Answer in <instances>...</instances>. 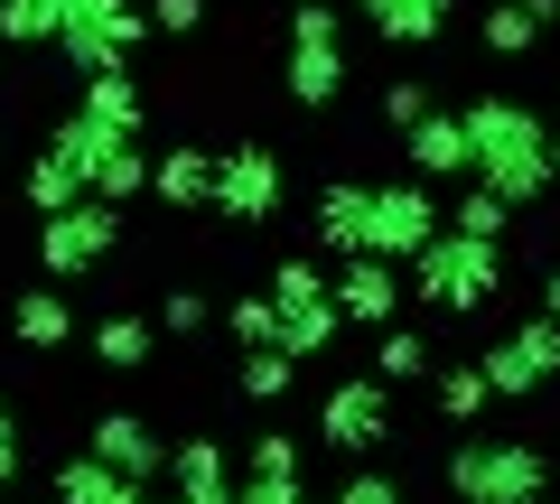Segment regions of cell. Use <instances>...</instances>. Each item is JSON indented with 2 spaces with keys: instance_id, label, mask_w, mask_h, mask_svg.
<instances>
[{
  "instance_id": "obj_1",
  "label": "cell",
  "mask_w": 560,
  "mask_h": 504,
  "mask_svg": "<svg viewBox=\"0 0 560 504\" xmlns=\"http://www.w3.org/2000/svg\"><path fill=\"white\" fill-rule=\"evenodd\" d=\"M467 168L504 206H541V187H551V121L514 94H477L467 103Z\"/></svg>"
},
{
  "instance_id": "obj_2",
  "label": "cell",
  "mask_w": 560,
  "mask_h": 504,
  "mask_svg": "<svg viewBox=\"0 0 560 504\" xmlns=\"http://www.w3.org/2000/svg\"><path fill=\"white\" fill-rule=\"evenodd\" d=\"M401 281H411V300L430 308V318H477L504 290V243H477V234L448 224V234H430L411 262H401Z\"/></svg>"
},
{
  "instance_id": "obj_3",
  "label": "cell",
  "mask_w": 560,
  "mask_h": 504,
  "mask_svg": "<svg viewBox=\"0 0 560 504\" xmlns=\"http://www.w3.org/2000/svg\"><path fill=\"white\" fill-rule=\"evenodd\" d=\"M440 477H448V504H533V495H551V448L541 439H458Z\"/></svg>"
},
{
  "instance_id": "obj_4",
  "label": "cell",
  "mask_w": 560,
  "mask_h": 504,
  "mask_svg": "<svg viewBox=\"0 0 560 504\" xmlns=\"http://www.w3.org/2000/svg\"><path fill=\"white\" fill-rule=\"evenodd\" d=\"M113 253H121V206L75 197V206H57V215H38V271L47 281H84V271H103Z\"/></svg>"
},
{
  "instance_id": "obj_5",
  "label": "cell",
  "mask_w": 560,
  "mask_h": 504,
  "mask_svg": "<svg viewBox=\"0 0 560 504\" xmlns=\"http://www.w3.org/2000/svg\"><path fill=\"white\" fill-rule=\"evenodd\" d=\"M140 38H150V0H66L57 57L75 75H103V66H131Z\"/></svg>"
},
{
  "instance_id": "obj_6",
  "label": "cell",
  "mask_w": 560,
  "mask_h": 504,
  "mask_svg": "<svg viewBox=\"0 0 560 504\" xmlns=\"http://www.w3.org/2000/svg\"><path fill=\"white\" fill-rule=\"evenodd\" d=\"M393 439V384L383 374H337L318 392V448L327 458H374Z\"/></svg>"
},
{
  "instance_id": "obj_7",
  "label": "cell",
  "mask_w": 560,
  "mask_h": 504,
  "mask_svg": "<svg viewBox=\"0 0 560 504\" xmlns=\"http://www.w3.org/2000/svg\"><path fill=\"white\" fill-rule=\"evenodd\" d=\"M477 364H486V392H495V402H533L541 384H560V318H541V308H533L523 327L486 337Z\"/></svg>"
},
{
  "instance_id": "obj_8",
  "label": "cell",
  "mask_w": 560,
  "mask_h": 504,
  "mask_svg": "<svg viewBox=\"0 0 560 504\" xmlns=\"http://www.w3.org/2000/svg\"><path fill=\"white\" fill-rule=\"evenodd\" d=\"M280 197H290V168H280V150H261V141L215 150V215H224V224H271Z\"/></svg>"
},
{
  "instance_id": "obj_9",
  "label": "cell",
  "mask_w": 560,
  "mask_h": 504,
  "mask_svg": "<svg viewBox=\"0 0 560 504\" xmlns=\"http://www.w3.org/2000/svg\"><path fill=\"white\" fill-rule=\"evenodd\" d=\"M430 234H448V197H440L430 178H383V187H374V253L411 262Z\"/></svg>"
},
{
  "instance_id": "obj_10",
  "label": "cell",
  "mask_w": 560,
  "mask_h": 504,
  "mask_svg": "<svg viewBox=\"0 0 560 504\" xmlns=\"http://www.w3.org/2000/svg\"><path fill=\"white\" fill-rule=\"evenodd\" d=\"M327 290H337L346 327H393V318H401V300H411V281H401L393 253H346V262L327 271Z\"/></svg>"
},
{
  "instance_id": "obj_11",
  "label": "cell",
  "mask_w": 560,
  "mask_h": 504,
  "mask_svg": "<svg viewBox=\"0 0 560 504\" xmlns=\"http://www.w3.org/2000/svg\"><path fill=\"white\" fill-rule=\"evenodd\" d=\"M84 448H94L103 467H121V477H131V485L168 477V448H160V430L140 421V411H103V421L84 430Z\"/></svg>"
},
{
  "instance_id": "obj_12",
  "label": "cell",
  "mask_w": 560,
  "mask_h": 504,
  "mask_svg": "<svg viewBox=\"0 0 560 504\" xmlns=\"http://www.w3.org/2000/svg\"><path fill=\"white\" fill-rule=\"evenodd\" d=\"M401 160H411V178H430V187H448V178H467V113H430L401 131Z\"/></svg>"
},
{
  "instance_id": "obj_13",
  "label": "cell",
  "mask_w": 560,
  "mask_h": 504,
  "mask_svg": "<svg viewBox=\"0 0 560 504\" xmlns=\"http://www.w3.org/2000/svg\"><path fill=\"white\" fill-rule=\"evenodd\" d=\"M383 47H440L448 20H458V0H346Z\"/></svg>"
},
{
  "instance_id": "obj_14",
  "label": "cell",
  "mask_w": 560,
  "mask_h": 504,
  "mask_svg": "<svg viewBox=\"0 0 560 504\" xmlns=\"http://www.w3.org/2000/svg\"><path fill=\"white\" fill-rule=\"evenodd\" d=\"M308 224H318V243L337 253V262H346V253H374V187H364V178H327Z\"/></svg>"
},
{
  "instance_id": "obj_15",
  "label": "cell",
  "mask_w": 560,
  "mask_h": 504,
  "mask_svg": "<svg viewBox=\"0 0 560 504\" xmlns=\"http://www.w3.org/2000/svg\"><path fill=\"white\" fill-rule=\"evenodd\" d=\"M150 197L168 206V215H215V150H160L150 160Z\"/></svg>"
},
{
  "instance_id": "obj_16",
  "label": "cell",
  "mask_w": 560,
  "mask_h": 504,
  "mask_svg": "<svg viewBox=\"0 0 560 504\" xmlns=\"http://www.w3.org/2000/svg\"><path fill=\"white\" fill-rule=\"evenodd\" d=\"M168 485H178V504H234V458H224V439L187 430V439L168 448Z\"/></svg>"
},
{
  "instance_id": "obj_17",
  "label": "cell",
  "mask_w": 560,
  "mask_h": 504,
  "mask_svg": "<svg viewBox=\"0 0 560 504\" xmlns=\"http://www.w3.org/2000/svg\"><path fill=\"white\" fill-rule=\"evenodd\" d=\"M75 113H94L103 131H121V141H140V131H150V94H140L131 66H103V75H84Z\"/></svg>"
},
{
  "instance_id": "obj_18",
  "label": "cell",
  "mask_w": 560,
  "mask_h": 504,
  "mask_svg": "<svg viewBox=\"0 0 560 504\" xmlns=\"http://www.w3.org/2000/svg\"><path fill=\"white\" fill-rule=\"evenodd\" d=\"M364 374H383V384H430V374H440V337H430V327H374V364H364Z\"/></svg>"
},
{
  "instance_id": "obj_19",
  "label": "cell",
  "mask_w": 560,
  "mask_h": 504,
  "mask_svg": "<svg viewBox=\"0 0 560 504\" xmlns=\"http://www.w3.org/2000/svg\"><path fill=\"white\" fill-rule=\"evenodd\" d=\"M140 495H150V485H131L121 467H103L94 448H84V458H66L57 477H47V504H140Z\"/></svg>"
},
{
  "instance_id": "obj_20",
  "label": "cell",
  "mask_w": 560,
  "mask_h": 504,
  "mask_svg": "<svg viewBox=\"0 0 560 504\" xmlns=\"http://www.w3.org/2000/svg\"><path fill=\"white\" fill-rule=\"evenodd\" d=\"M10 337L20 345H66L75 337V308H66V281H38V290H20V300H10Z\"/></svg>"
},
{
  "instance_id": "obj_21",
  "label": "cell",
  "mask_w": 560,
  "mask_h": 504,
  "mask_svg": "<svg viewBox=\"0 0 560 504\" xmlns=\"http://www.w3.org/2000/svg\"><path fill=\"white\" fill-rule=\"evenodd\" d=\"M290 103H300V113H327V103L346 94V47H290Z\"/></svg>"
},
{
  "instance_id": "obj_22",
  "label": "cell",
  "mask_w": 560,
  "mask_h": 504,
  "mask_svg": "<svg viewBox=\"0 0 560 504\" xmlns=\"http://www.w3.org/2000/svg\"><path fill=\"white\" fill-rule=\"evenodd\" d=\"M290 384H300V355H280V345H243L234 392H243L253 411H280V402H290Z\"/></svg>"
},
{
  "instance_id": "obj_23",
  "label": "cell",
  "mask_w": 560,
  "mask_h": 504,
  "mask_svg": "<svg viewBox=\"0 0 560 504\" xmlns=\"http://www.w3.org/2000/svg\"><path fill=\"white\" fill-rule=\"evenodd\" d=\"M477 47H486V57H504V66H514V57H533V47H541L533 0H495V10L477 20Z\"/></svg>"
},
{
  "instance_id": "obj_24",
  "label": "cell",
  "mask_w": 560,
  "mask_h": 504,
  "mask_svg": "<svg viewBox=\"0 0 560 504\" xmlns=\"http://www.w3.org/2000/svg\"><path fill=\"white\" fill-rule=\"evenodd\" d=\"M84 197H103V206L150 197V150H140V141H113V150L94 160V178H84Z\"/></svg>"
},
{
  "instance_id": "obj_25",
  "label": "cell",
  "mask_w": 560,
  "mask_h": 504,
  "mask_svg": "<svg viewBox=\"0 0 560 504\" xmlns=\"http://www.w3.org/2000/svg\"><path fill=\"white\" fill-rule=\"evenodd\" d=\"M94 355L113 364V374H140V364L160 355V318H103L94 327Z\"/></svg>"
},
{
  "instance_id": "obj_26",
  "label": "cell",
  "mask_w": 560,
  "mask_h": 504,
  "mask_svg": "<svg viewBox=\"0 0 560 504\" xmlns=\"http://www.w3.org/2000/svg\"><path fill=\"white\" fill-rule=\"evenodd\" d=\"M66 0H0V47H57Z\"/></svg>"
},
{
  "instance_id": "obj_27",
  "label": "cell",
  "mask_w": 560,
  "mask_h": 504,
  "mask_svg": "<svg viewBox=\"0 0 560 504\" xmlns=\"http://www.w3.org/2000/svg\"><path fill=\"white\" fill-rule=\"evenodd\" d=\"M430 392H440V421H477L486 402H495V392H486V364L467 355V364H440V374H430Z\"/></svg>"
},
{
  "instance_id": "obj_28",
  "label": "cell",
  "mask_w": 560,
  "mask_h": 504,
  "mask_svg": "<svg viewBox=\"0 0 560 504\" xmlns=\"http://www.w3.org/2000/svg\"><path fill=\"white\" fill-rule=\"evenodd\" d=\"M20 197L38 206V215H57V206H75V197H84V178H75L66 160H57V150H38V160L20 168Z\"/></svg>"
},
{
  "instance_id": "obj_29",
  "label": "cell",
  "mask_w": 560,
  "mask_h": 504,
  "mask_svg": "<svg viewBox=\"0 0 560 504\" xmlns=\"http://www.w3.org/2000/svg\"><path fill=\"white\" fill-rule=\"evenodd\" d=\"M448 224L477 234V243H504V234H514V206H504L495 187H467V197H448Z\"/></svg>"
},
{
  "instance_id": "obj_30",
  "label": "cell",
  "mask_w": 560,
  "mask_h": 504,
  "mask_svg": "<svg viewBox=\"0 0 560 504\" xmlns=\"http://www.w3.org/2000/svg\"><path fill=\"white\" fill-rule=\"evenodd\" d=\"M224 337H234V345H280L271 290H234V300H224Z\"/></svg>"
},
{
  "instance_id": "obj_31",
  "label": "cell",
  "mask_w": 560,
  "mask_h": 504,
  "mask_svg": "<svg viewBox=\"0 0 560 504\" xmlns=\"http://www.w3.org/2000/svg\"><path fill=\"white\" fill-rule=\"evenodd\" d=\"M150 318H160V337H206V327H215V300H206L197 281H178V290H160Z\"/></svg>"
},
{
  "instance_id": "obj_32",
  "label": "cell",
  "mask_w": 560,
  "mask_h": 504,
  "mask_svg": "<svg viewBox=\"0 0 560 504\" xmlns=\"http://www.w3.org/2000/svg\"><path fill=\"white\" fill-rule=\"evenodd\" d=\"M261 290H271L280 308H290V300H327V262H318V253H280Z\"/></svg>"
},
{
  "instance_id": "obj_33",
  "label": "cell",
  "mask_w": 560,
  "mask_h": 504,
  "mask_svg": "<svg viewBox=\"0 0 560 504\" xmlns=\"http://www.w3.org/2000/svg\"><path fill=\"white\" fill-rule=\"evenodd\" d=\"M243 477H300V439L261 421L253 439H243Z\"/></svg>"
},
{
  "instance_id": "obj_34",
  "label": "cell",
  "mask_w": 560,
  "mask_h": 504,
  "mask_svg": "<svg viewBox=\"0 0 560 504\" xmlns=\"http://www.w3.org/2000/svg\"><path fill=\"white\" fill-rule=\"evenodd\" d=\"M290 47H346V10L337 0H290Z\"/></svg>"
},
{
  "instance_id": "obj_35",
  "label": "cell",
  "mask_w": 560,
  "mask_h": 504,
  "mask_svg": "<svg viewBox=\"0 0 560 504\" xmlns=\"http://www.w3.org/2000/svg\"><path fill=\"white\" fill-rule=\"evenodd\" d=\"M430 103H440V94H430V84H420V75H401V84H383V131H393V141H401V131H411V121L430 113Z\"/></svg>"
},
{
  "instance_id": "obj_36",
  "label": "cell",
  "mask_w": 560,
  "mask_h": 504,
  "mask_svg": "<svg viewBox=\"0 0 560 504\" xmlns=\"http://www.w3.org/2000/svg\"><path fill=\"white\" fill-rule=\"evenodd\" d=\"M327 504H411V485H401V477H383V467H355V477H346Z\"/></svg>"
},
{
  "instance_id": "obj_37",
  "label": "cell",
  "mask_w": 560,
  "mask_h": 504,
  "mask_svg": "<svg viewBox=\"0 0 560 504\" xmlns=\"http://www.w3.org/2000/svg\"><path fill=\"white\" fill-rule=\"evenodd\" d=\"M206 0H150V38H197Z\"/></svg>"
},
{
  "instance_id": "obj_38",
  "label": "cell",
  "mask_w": 560,
  "mask_h": 504,
  "mask_svg": "<svg viewBox=\"0 0 560 504\" xmlns=\"http://www.w3.org/2000/svg\"><path fill=\"white\" fill-rule=\"evenodd\" d=\"M20 477H28V448H20V439H0V495H10Z\"/></svg>"
},
{
  "instance_id": "obj_39",
  "label": "cell",
  "mask_w": 560,
  "mask_h": 504,
  "mask_svg": "<svg viewBox=\"0 0 560 504\" xmlns=\"http://www.w3.org/2000/svg\"><path fill=\"white\" fill-rule=\"evenodd\" d=\"M541 318H560V262L541 271Z\"/></svg>"
},
{
  "instance_id": "obj_40",
  "label": "cell",
  "mask_w": 560,
  "mask_h": 504,
  "mask_svg": "<svg viewBox=\"0 0 560 504\" xmlns=\"http://www.w3.org/2000/svg\"><path fill=\"white\" fill-rule=\"evenodd\" d=\"M551 187H560V121H551Z\"/></svg>"
},
{
  "instance_id": "obj_41",
  "label": "cell",
  "mask_w": 560,
  "mask_h": 504,
  "mask_svg": "<svg viewBox=\"0 0 560 504\" xmlns=\"http://www.w3.org/2000/svg\"><path fill=\"white\" fill-rule=\"evenodd\" d=\"M0 439H20V421H10V402H0Z\"/></svg>"
},
{
  "instance_id": "obj_42",
  "label": "cell",
  "mask_w": 560,
  "mask_h": 504,
  "mask_svg": "<svg viewBox=\"0 0 560 504\" xmlns=\"http://www.w3.org/2000/svg\"><path fill=\"white\" fill-rule=\"evenodd\" d=\"M300 504H327V495H300Z\"/></svg>"
},
{
  "instance_id": "obj_43",
  "label": "cell",
  "mask_w": 560,
  "mask_h": 504,
  "mask_svg": "<svg viewBox=\"0 0 560 504\" xmlns=\"http://www.w3.org/2000/svg\"><path fill=\"white\" fill-rule=\"evenodd\" d=\"M533 504H551V495H533Z\"/></svg>"
},
{
  "instance_id": "obj_44",
  "label": "cell",
  "mask_w": 560,
  "mask_h": 504,
  "mask_svg": "<svg viewBox=\"0 0 560 504\" xmlns=\"http://www.w3.org/2000/svg\"><path fill=\"white\" fill-rule=\"evenodd\" d=\"M551 113H560V103H551Z\"/></svg>"
}]
</instances>
